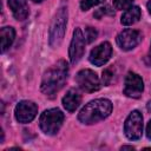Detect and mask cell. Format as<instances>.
<instances>
[{"mask_svg":"<svg viewBox=\"0 0 151 151\" xmlns=\"http://www.w3.org/2000/svg\"><path fill=\"white\" fill-rule=\"evenodd\" d=\"M97 35H98V32H97L96 28H93L91 26H88V27L85 28V39H86V41L88 44L93 42L97 39Z\"/></svg>","mask_w":151,"mask_h":151,"instance_id":"16","label":"cell"},{"mask_svg":"<svg viewBox=\"0 0 151 151\" xmlns=\"http://www.w3.org/2000/svg\"><path fill=\"white\" fill-rule=\"evenodd\" d=\"M146 7H147V9H149V13L151 14V0H149V2L146 4Z\"/></svg>","mask_w":151,"mask_h":151,"instance_id":"23","label":"cell"},{"mask_svg":"<svg viewBox=\"0 0 151 151\" xmlns=\"http://www.w3.org/2000/svg\"><path fill=\"white\" fill-rule=\"evenodd\" d=\"M37 113H38V107L31 100H22V101H20L15 106V110H14L15 119L19 123H22V124L32 122L35 118Z\"/></svg>","mask_w":151,"mask_h":151,"instance_id":"7","label":"cell"},{"mask_svg":"<svg viewBox=\"0 0 151 151\" xmlns=\"http://www.w3.org/2000/svg\"><path fill=\"white\" fill-rule=\"evenodd\" d=\"M85 52V38L80 28L73 31V38L70 45V60L72 64L78 63Z\"/></svg>","mask_w":151,"mask_h":151,"instance_id":"9","label":"cell"},{"mask_svg":"<svg viewBox=\"0 0 151 151\" xmlns=\"http://www.w3.org/2000/svg\"><path fill=\"white\" fill-rule=\"evenodd\" d=\"M144 90L143 79L134 72H129L125 77L124 94L130 98H139Z\"/></svg>","mask_w":151,"mask_h":151,"instance_id":"10","label":"cell"},{"mask_svg":"<svg viewBox=\"0 0 151 151\" xmlns=\"http://www.w3.org/2000/svg\"><path fill=\"white\" fill-rule=\"evenodd\" d=\"M103 1H104V0H83V1L80 2V7H81L83 11H87V9H90L91 7L101 4Z\"/></svg>","mask_w":151,"mask_h":151,"instance_id":"18","label":"cell"},{"mask_svg":"<svg viewBox=\"0 0 151 151\" xmlns=\"http://www.w3.org/2000/svg\"><path fill=\"white\" fill-rule=\"evenodd\" d=\"M33 1H34V2H41L42 0H33Z\"/></svg>","mask_w":151,"mask_h":151,"instance_id":"26","label":"cell"},{"mask_svg":"<svg viewBox=\"0 0 151 151\" xmlns=\"http://www.w3.org/2000/svg\"><path fill=\"white\" fill-rule=\"evenodd\" d=\"M76 81L85 92H96L100 88V80L97 73L88 68L79 71L76 76Z\"/></svg>","mask_w":151,"mask_h":151,"instance_id":"6","label":"cell"},{"mask_svg":"<svg viewBox=\"0 0 151 151\" xmlns=\"http://www.w3.org/2000/svg\"><path fill=\"white\" fill-rule=\"evenodd\" d=\"M67 63L65 60H59L45 72L41 80V92L47 97H53L63 88L67 79Z\"/></svg>","mask_w":151,"mask_h":151,"instance_id":"1","label":"cell"},{"mask_svg":"<svg viewBox=\"0 0 151 151\" xmlns=\"http://www.w3.org/2000/svg\"><path fill=\"white\" fill-rule=\"evenodd\" d=\"M147 109L151 110V101H149V104H147Z\"/></svg>","mask_w":151,"mask_h":151,"instance_id":"25","label":"cell"},{"mask_svg":"<svg viewBox=\"0 0 151 151\" xmlns=\"http://www.w3.org/2000/svg\"><path fill=\"white\" fill-rule=\"evenodd\" d=\"M8 6L17 20H25L29 14L26 0H8Z\"/></svg>","mask_w":151,"mask_h":151,"instance_id":"12","label":"cell"},{"mask_svg":"<svg viewBox=\"0 0 151 151\" xmlns=\"http://www.w3.org/2000/svg\"><path fill=\"white\" fill-rule=\"evenodd\" d=\"M123 149H131V150H132L133 146H122V150H123Z\"/></svg>","mask_w":151,"mask_h":151,"instance_id":"24","label":"cell"},{"mask_svg":"<svg viewBox=\"0 0 151 151\" xmlns=\"http://www.w3.org/2000/svg\"><path fill=\"white\" fill-rule=\"evenodd\" d=\"M80 101H81V97L78 93V91L74 88H71L67 91V93L63 98V106L68 112H73L80 105Z\"/></svg>","mask_w":151,"mask_h":151,"instance_id":"13","label":"cell"},{"mask_svg":"<svg viewBox=\"0 0 151 151\" xmlns=\"http://www.w3.org/2000/svg\"><path fill=\"white\" fill-rule=\"evenodd\" d=\"M112 112V103L109 99L99 98L87 103L79 112L78 119L80 123L90 125L96 124L107 118Z\"/></svg>","mask_w":151,"mask_h":151,"instance_id":"2","label":"cell"},{"mask_svg":"<svg viewBox=\"0 0 151 151\" xmlns=\"http://www.w3.org/2000/svg\"><path fill=\"white\" fill-rule=\"evenodd\" d=\"M0 38H1V52H5L6 50L9 48V46L14 41V38H15L14 28L11 26L2 27L0 29Z\"/></svg>","mask_w":151,"mask_h":151,"instance_id":"15","label":"cell"},{"mask_svg":"<svg viewBox=\"0 0 151 151\" xmlns=\"http://www.w3.org/2000/svg\"><path fill=\"white\" fill-rule=\"evenodd\" d=\"M140 15H142V12H140V8L138 6H131L130 8H127L124 14L122 15V19H120V22L125 26H129V25H132L134 22H137L139 19H140Z\"/></svg>","mask_w":151,"mask_h":151,"instance_id":"14","label":"cell"},{"mask_svg":"<svg viewBox=\"0 0 151 151\" xmlns=\"http://www.w3.org/2000/svg\"><path fill=\"white\" fill-rule=\"evenodd\" d=\"M125 136L130 140H138L143 133V116L139 111H132L124 124Z\"/></svg>","mask_w":151,"mask_h":151,"instance_id":"5","label":"cell"},{"mask_svg":"<svg viewBox=\"0 0 151 151\" xmlns=\"http://www.w3.org/2000/svg\"><path fill=\"white\" fill-rule=\"evenodd\" d=\"M114 12L113 9H111L110 6H104V7H100L99 9H97V12L94 13V17L97 18H101L103 15H113Z\"/></svg>","mask_w":151,"mask_h":151,"instance_id":"19","label":"cell"},{"mask_svg":"<svg viewBox=\"0 0 151 151\" xmlns=\"http://www.w3.org/2000/svg\"><path fill=\"white\" fill-rule=\"evenodd\" d=\"M140 41H142V33L132 28H126L122 31L117 37V44L124 51H130L134 48Z\"/></svg>","mask_w":151,"mask_h":151,"instance_id":"8","label":"cell"},{"mask_svg":"<svg viewBox=\"0 0 151 151\" xmlns=\"http://www.w3.org/2000/svg\"><path fill=\"white\" fill-rule=\"evenodd\" d=\"M133 0H113V7L116 9H127L132 6Z\"/></svg>","mask_w":151,"mask_h":151,"instance_id":"17","label":"cell"},{"mask_svg":"<svg viewBox=\"0 0 151 151\" xmlns=\"http://www.w3.org/2000/svg\"><path fill=\"white\" fill-rule=\"evenodd\" d=\"M146 136L149 139H151V119L150 122L147 123V126H146Z\"/></svg>","mask_w":151,"mask_h":151,"instance_id":"21","label":"cell"},{"mask_svg":"<svg viewBox=\"0 0 151 151\" xmlns=\"http://www.w3.org/2000/svg\"><path fill=\"white\" fill-rule=\"evenodd\" d=\"M146 60H147V65L151 66V45H150V51H149V53H147V58H146Z\"/></svg>","mask_w":151,"mask_h":151,"instance_id":"22","label":"cell"},{"mask_svg":"<svg viewBox=\"0 0 151 151\" xmlns=\"http://www.w3.org/2000/svg\"><path fill=\"white\" fill-rule=\"evenodd\" d=\"M111 54H112L111 44L105 41V42H101L100 45H98L97 47H94L91 51L90 61H91V64H93L96 66H101V65L107 63V60L110 59Z\"/></svg>","mask_w":151,"mask_h":151,"instance_id":"11","label":"cell"},{"mask_svg":"<svg viewBox=\"0 0 151 151\" xmlns=\"http://www.w3.org/2000/svg\"><path fill=\"white\" fill-rule=\"evenodd\" d=\"M63 122H64V113L59 109H50L41 113L39 119V125L44 133L53 136L60 130Z\"/></svg>","mask_w":151,"mask_h":151,"instance_id":"4","label":"cell"},{"mask_svg":"<svg viewBox=\"0 0 151 151\" xmlns=\"http://www.w3.org/2000/svg\"><path fill=\"white\" fill-rule=\"evenodd\" d=\"M113 79V72L111 68H106L103 71V76H101V80L104 85H110L111 81Z\"/></svg>","mask_w":151,"mask_h":151,"instance_id":"20","label":"cell"},{"mask_svg":"<svg viewBox=\"0 0 151 151\" xmlns=\"http://www.w3.org/2000/svg\"><path fill=\"white\" fill-rule=\"evenodd\" d=\"M67 15H68V12H67L66 5H61L54 14V18L50 28V45L53 48H57L64 39L66 25H67Z\"/></svg>","mask_w":151,"mask_h":151,"instance_id":"3","label":"cell"}]
</instances>
